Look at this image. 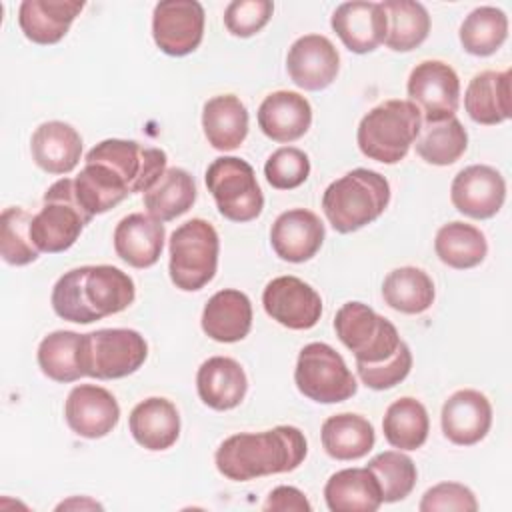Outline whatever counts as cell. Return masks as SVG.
I'll use <instances>...</instances> for the list:
<instances>
[{
	"instance_id": "42",
	"label": "cell",
	"mask_w": 512,
	"mask_h": 512,
	"mask_svg": "<svg viewBox=\"0 0 512 512\" xmlns=\"http://www.w3.org/2000/svg\"><path fill=\"white\" fill-rule=\"evenodd\" d=\"M376 476L382 492V502L404 500L416 486V464L400 450H386L374 456L368 466Z\"/></svg>"
},
{
	"instance_id": "21",
	"label": "cell",
	"mask_w": 512,
	"mask_h": 512,
	"mask_svg": "<svg viewBox=\"0 0 512 512\" xmlns=\"http://www.w3.org/2000/svg\"><path fill=\"white\" fill-rule=\"evenodd\" d=\"M164 224L150 214L124 216L114 230V250L132 268H150L164 248Z\"/></svg>"
},
{
	"instance_id": "7",
	"label": "cell",
	"mask_w": 512,
	"mask_h": 512,
	"mask_svg": "<svg viewBox=\"0 0 512 512\" xmlns=\"http://www.w3.org/2000/svg\"><path fill=\"white\" fill-rule=\"evenodd\" d=\"M90 220L76 198L74 180L62 178L44 192V204L32 220L30 234L40 252L58 254L74 246Z\"/></svg>"
},
{
	"instance_id": "20",
	"label": "cell",
	"mask_w": 512,
	"mask_h": 512,
	"mask_svg": "<svg viewBox=\"0 0 512 512\" xmlns=\"http://www.w3.org/2000/svg\"><path fill=\"white\" fill-rule=\"evenodd\" d=\"M440 424L444 436L458 446L478 444L492 426L490 400L472 388L454 392L442 406Z\"/></svg>"
},
{
	"instance_id": "26",
	"label": "cell",
	"mask_w": 512,
	"mask_h": 512,
	"mask_svg": "<svg viewBox=\"0 0 512 512\" xmlns=\"http://www.w3.org/2000/svg\"><path fill=\"white\" fill-rule=\"evenodd\" d=\"M132 438L146 450L160 452L176 444L180 436L178 408L160 396L138 402L128 418Z\"/></svg>"
},
{
	"instance_id": "46",
	"label": "cell",
	"mask_w": 512,
	"mask_h": 512,
	"mask_svg": "<svg viewBox=\"0 0 512 512\" xmlns=\"http://www.w3.org/2000/svg\"><path fill=\"white\" fill-rule=\"evenodd\" d=\"M420 512H446V510H458V512H476L478 502L474 492L458 482H440L432 488H428L420 500Z\"/></svg>"
},
{
	"instance_id": "30",
	"label": "cell",
	"mask_w": 512,
	"mask_h": 512,
	"mask_svg": "<svg viewBox=\"0 0 512 512\" xmlns=\"http://www.w3.org/2000/svg\"><path fill=\"white\" fill-rule=\"evenodd\" d=\"M202 128L212 148L236 150L248 134V110L234 94L214 96L204 104Z\"/></svg>"
},
{
	"instance_id": "24",
	"label": "cell",
	"mask_w": 512,
	"mask_h": 512,
	"mask_svg": "<svg viewBox=\"0 0 512 512\" xmlns=\"http://www.w3.org/2000/svg\"><path fill=\"white\" fill-rule=\"evenodd\" d=\"M82 8L84 2L78 0H24L18 8V24L30 42L48 46L68 34Z\"/></svg>"
},
{
	"instance_id": "13",
	"label": "cell",
	"mask_w": 512,
	"mask_h": 512,
	"mask_svg": "<svg viewBox=\"0 0 512 512\" xmlns=\"http://www.w3.org/2000/svg\"><path fill=\"white\" fill-rule=\"evenodd\" d=\"M204 36V8L196 0L158 2L152 12V38L168 56L194 52Z\"/></svg>"
},
{
	"instance_id": "34",
	"label": "cell",
	"mask_w": 512,
	"mask_h": 512,
	"mask_svg": "<svg viewBox=\"0 0 512 512\" xmlns=\"http://www.w3.org/2000/svg\"><path fill=\"white\" fill-rule=\"evenodd\" d=\"M432 278L416 266L394 268L382 282L384 302L402 314H422L434 302Z\"/></svg>"
},
{
	"instance_id": "16",
	"label": "cell",
	"mask_w": 512,
	"mask_h": 512,
	"mask_svg": "<svg viewBox=\"0 0 512 512\" xmlns=\"http://www.w3.org/2000/svg\"><path fill=\"white\" fill-rule=\"evenodd\" d=\"M64 418L74 434L96 440L116 428L120 420V406L106 388L96 384H78L66 398Z\"/></svg>"
},
{
	"instance_id": "17",
	"label": "cell",
	"mask_w": 512,
	"mask_h": 512,
	"mask_svg": "<svg viewBox=\"0 0 512 512\" xmlns=\"http://www.w3.org/2000/svg\"><path fill=\"white\" fill-rule=\"evenodd\" d=\"M286 68L298 88L316 92L334 82L340 68V56L326 36L306 34L290 46Z\"/></svg>"
},
{
	"instance_id": "15",
	"label": "cell",
	"mask_w": 512,
	"mask_h": 512,
	"mask_svg": "<svg viewBox=\"0 0 512 512\" xmlns=\"http://www.w3.org/2000/svg\"><path fill=\"white\" fill-rule=\"evenodd\" d=\"M450 200L460 214L488 220L500 212L506 200V182L496 168L472 164L454 176Z\"/></svg>"
},
{
	"instance_id": "47",
	"label": "cell",
	"mask_w": 512,
	"mask_h": 512,
	"mask_svg": "<svg viewBox=\"0 0 512 512\" xmlns=\"http://www.w3.org/2000/svg\"><path fill=\"white\" fill-rule=\"evenodd\" d=\"M264 510H278V512H286V510H294V512H310L312 504L308 502V498L304 496V492H300L294 486H278L268 494V500L264 504Z\"/></svg>"
},
{
	"instance_id": "31",
	"label": "cell",
	"mask_w": 512,
	"mask_h": 512,
	"mask_svg": "<svg viewBox=\"0 0 512 512\" xmlns=\"http://www.w3.org/2000/svg\"><path fill=\"white\" fill-rule=\"evenodd\" d=\"M320 438L326 454L334 460H358L366 456L376 442L374 426L364 416L352 412L326 418Z\"/></svg>"
},
{
	"instance_id": "4",
	"label": "cell",
	"mask_w": 512,
	"mask_h": 512,
	"mask_svg": "<svg viewBox=\"0 0 512 512\" xmlns=\"http://www.w3.org/2000/svg\"><path fill=\"white\" fill-rule=\"evenodd\" d=\"M422 116L410 100H386L374 106L358 124L360 152L382 164L400 162L420 134Z\"/></svg>"
},
{
	"instance_id": "10",
	"label": "cell",
	"mask_w": 512,
	"mask_h": 512,
	"mask_svg": "<svg viewBox=\"0 0 512 512\" xmlns=\"http://www.w3.org/2000/svg\"><path fill=\"white\" fill-rule=\"evenodd\" d=\"M206 188L218 212L232 222H250L260 216L264 196L254 168L236 156H220L206 170Z\"/></svg>"
},
{
	"instance_id": "8",
	"label": "cell",
	"mask_w": 512,
	"mask_h": 512,
	"mask_svg": "<svg viewBox=\"0 0 512 512\" xmlns=\"http://www.w3.org/2000/svg\"><path fill=\"white\" fill-rule=\"evenodd\" d=\"M334 330L362 364L384 362L402 344L396 326L362 302L342 304L334 318Z\"/></svg>"
},
{
	"instance_id": "39",
	"label": "cell",
	"mask_w": 512,
	"mask_h": 512,
	"mask_svg": "<svg viewBox=\"0 0 512 512\" xmlns=\"http://www.w3.org/2000/svg\"><path fill=\"white\" fill-rule=\"evenodd\" d=\"M82 334L72 330H56L42 338L38 346V366L44 376L54 382H76L84 376L80 366Z\"/></svg>"
},
{
	"instance_id": "38",
	"label": "cell",
	"mask_w": 512,
	"mask_h": 512,
	"mask_svg": "<svg viewBox=\"0 0 512 512\" xmlns=\"http://www.w3.org/2000/svg\"><path fill=\"white\" fill-rule=\"evenodd\" d=\"M418 156L434 166L454 164L468 148V134L462 122L452 116L442 122H424L414 140Z\"/></svg>"
},
{
	"instance_id": "43",
	"label": "cell",
	"mask_w": 512,
	"mask_h": 512,
	"mask_svg": "<svg viewBox=\"0 0 512 512\" xmlns=\"http://www.w3.org/2000/svg\"><path fill=\"white\" fill-rule=\"evenodd\" d=\"M264 176L276 190L298 188L310 176V160L304 150L282 146L268 156L264 164Z\"/></svg>"
},
{
	"instance_id": "37",
	"label": "cell",
	"mask_w": 512,
	"mask_h": 512,
	"mask_svg": "<svg viewBox=\"0 0 512 512\" xmlns=\"http://www.w3.org/2000/svg\"><path fill=\"white\" fill-rule=\"evenodd\" d=\"M382 8L388 18L384 44L394 52H410L418 48L430 32L428 10L412 0H386Z\"/></svg>"
},
{
	"instance_id": "28",
	"label": "cell",
	"mask_w": 512,
	"mask_h": 512,
	"mask_svg": "<svg viewBox=\"0 0 512 512\" xmlns=\"http://www.w3.org/2000/svg\"><path fill=\"white\" fill-rule=\"evenodd\" d=\"M510 70H482L466 88L464 108L476 124L494 126L510 118Z\"/></svg>"
},
{
	"instance_id": "14",
	"label": "cell",
	"mask_w": 512,
	"mask_h": 512,
	"mask_svg": "<svg viewBox=\"0 0 512 512\" xmlns=\"http://www.w3.org/2000/svg\"><path fill=\"white\" fill-rule=\"evenodd\" d=\"M266 314L290 330H308L322 316L320 294L296 276H278L262 292Z\"/></svg>"
},
{
	"instance_id": "32",
	"label": "cell",
	"mask_w": 512,
	"mask_h": 512,
	"mask_svg": "<svg viewBox=\"0 0 512 512\" xmlns=\"http://www.w3.org/2000/svg\"><path fill=\"white\" fill-rule=\"evenodd\" d=\"M196 200L194 178L184 168H166L162 176L144 192L146 212L160 220L170 222L186 214Z\"/></svg>"
},
{
	"instance_id": "25",
	"label": "cell",
	"mask_w": 512,
	"mask_h": 512,
	"mask_svg": "<svg viewBox=\"0 0 512 512\" xmlns=\"http://www.w3.org/2000/svg\"><path fill=\"white\" fill-rule=\"evenodd\" d=\"M30 152L40 170L48 174H68L80 162L82 138L76 128L66 122H42L30 138Z\"/></svg>"
},
{
	"instance_id": "22",
	"label": "cell",
	"mask_w": 512,
	"mask_h": 512,
	"mask_svg": "<svg viewBox=\"0 0 512 512\" xmlns=\"http://www.w3.org/2000/svg\"><path fill=\"white\" fill-rule=\"evenodd\" d=\"M312 124L310 102L292 90L268 94L258 108V126L274 142H294Z\"/></svg>"
},
{
	"instance_id": "44",
	"label": "cell",
	"mask_w": 512,
	"mask_h": 512,
	"mask_svg": "<svg viewBox=\"0 0 512 512\" xmlns=\"http://www.w3.org/2000/svg\"><path fill=\"white\" fill-rule=\"evenodd\" d=\"M412 368V352L406 342L398 346V350L378 364H362L356 362V370L360 380L372 390H388L400 384Z\"/></svg>"
},
{
	"instance_id": "1",
	"label": "cell",
	"mask_w": 512,
	"mask_h": 512,
	"mask_svg": "<svg viewBox=\"0 0 512 512\" xmlns=\"http://www.w3.org/2000/svg\"><path fill=\"white\" fill-rule=\"evenodd\" d=\"M308 452L306 436L296 426H276L264 432L228 436L216 450L214 462L222 476L248 482L260 476L296 470Z\"/></svg>"
},
{
	"instance_id": "36",
	"label": "cell",
	"mask_w": 512,
	"mask_h": 512,
	"mask_svg": "<svg viewBox=\"0 0 512 512\" xmlns=\"http://www.w3.org/2000/svg\"><path fill=\"white\" fill-rule=\"evenodd\" d=\"M384 438L400 450H418L430 432V420L424 404L412 396L394 400L382 420Z\"/></svg>"
},
{
	"instance_id": "5",
	"label": "cell",
	"mask_w": 512,
	"mask_h": 512,
	"mask_svg": "<svg viewBox=\"0 0 512 512\" xmlns=\"http://www.w3.org/2000/svg\"><path fill=\"white\" fill-rule=\"evenodd\" d=\"M170 280L184 292L204 288L216 274L220 240L216 228L204 218H192L170 236Z\"/></svg>"
},
{
	"instance_id": "18",
	"label": "cell",
	"mask_w": 512,
	"mask_h": 512,
	"mask_svg": "<svg viewBox=\"0 0 512 512\" xmlns=\"http://www.w3.org/2000/svg\"><path fill=\"white\" fill-rule=\"evenodd\" d=\"M332 30L342 44L354 54H368L376 50L388 32V18L382 2H344L332 14Z\"/></svg>"
},
{
	"instance_id": "29",
	"label": "cell",
	"mask_w": 512,
	"mask_h": 512,
	"mask_svg": "<svg viewBox=\"0 0 512 512\" xmlns=\"http://www.w3.org/2000/svg\"><path fill=\"white\" fill-rule=\"evenodd\" d=\"M324 500L332 512H376L382 492L370 468H344L328 478Z\"/></svg>"
},
{
	"instance_id": "11",
	"label": "cell",
	"mask_w": 512,
	"mask_h": 512,
	"mask_svg": "<svg viewBox=\"0 0 512 512\" xmlns=\"http://www.w3.org/2000/svg\"><path fill=\"white\" fill-rule=\"evenodd\" d=\"M86 162L108 166L130 190V194L146 192L166 170V152L154 146H144L136 140L108 138L96 144Z\"/></svg>"
},
{
	"instance_id": "35",
	"label": "cell",
	"mask_w": 512,
	"mask_h": 512,
	"mask_svg": "<svg viewBox=\"0 0 512 512\" xmlns=\"http://www.w3.org/2000/svg\"><path fill=\"white\" fill-rule=\"evenodd\" d=\"M434 250L440 262L450 268L466 270L478 266L488 254L486 236L472 224L448 222L438 228L434 238Z\"/></svg>"
},
{
	"instance_id": "33",
	"label": "cell",
	"mask_w": 512,
	"mask_h": 512,
	"mask_svg": "<svg viewBox=\"0 0 512 512\" xmlns=\"http://www.w3.org/2000/svg\"><path fill=\"white\" fill-rule=\"evenodd\" d=\"M74 192L84 212L94 218L118 206L130 196L128 186L104 164L86 162L74 178Z\"/></svg>"
},
{
	"instance_id": "19",
	"label": "cell",
	"mask_w": 512,
	"mask_h": 512,
	"mask_svg": "<svg viewBox=\"0 0 512 512\" xmlns=\"http://www.w3.org/2000/svg\"><path fill=\"white\" fill-rule=\"evenodd\" d=\"M324 236V224L312 210L292 208L274 220L270 244L278 258L298 264L316 256Z\"/></svg>"
},
{
	"instance_id": "40",
	"label": "cell",
	"mask_w": 512,
	"mask_h": 512,
	"mask_svg": "<svg viewBox=\"0 0 512 512\" xmlns=\"http://www.w3.org/2000/svg\"><path fill=\"white\" fill-rule=\"evenodd\" d=\"M458 36L468 54L490 56L508 38V16L496 6L474 8L460 24Z\"/></svg>"
},
{
	"instance_id": "9",
	"label": "cell",
	"mask_w": 512,
	"mask_h": 512,
	"mask_svg": "<svg viewBox=\"0 0 512 512\" xmlns=\"http://www.w3.org/2000/svg\"><path fill=\"white\" fill-rule=\"evenodd\" d=\"M296 388L320 404H336L356 394V378L344 358L324 342L306 344L294 368Z\"/></svg>"
},
{
	"instance_id": "41",
	"label": "cell",
	"mask_w": 512,
	"mask_h": 512,
	"mask_svg": "<svg viewBox=\"0 0 512 512\" xmlns=\"http://www.w3.org/2000/svg\"><path fill=\"white\" fill-rule=\"evenodd\" d=\"M34 216L20 208L10 206L0 216V254L10 266H26L38 260L40 250L36 248L30 226Z\"/></svg>"
},
{
	"instance_id": "27",
	"label": "cell",
	"mask_w": 512,
	"mask_h": 512,
	"mask_svg": "<svg viewBox=\"0 0 512 512\" xmlns=\"http://www.w3.org/2000/svg\"><path fill=\"white\" fill-rule=\"evenodd\" d=\"M252 328L250 298L234 288L218 290L202 310V330L216 342H238Z\"/></svg>"
},
{
	"instance_id": "12",
	"label": "cell",
	"mask_w": 512,
	"mask_h": 512,
	"mask_svg": "<svg viewBox=\"0 0 512 512\" xmlns=\"http://www.w3.org/2000/svg\"><path fill=\"white\" fill-rule=\"evenodd\" d=\"M410 102L416 104L424 122H442L456 114L460 104V78L442 60L416 64L406 84Z\"/></svg>"
},
{
	"instance_id": "6",
	"label": "cell",
	"mask_w": 512,
	"mask_h": 512,
	"mask_svg": "<svg viewBox=\"0 0 512 512\" xmlns=\"http://www.w3.org/2000/svg\"><path fill=\"white\" fill-rule=\"evenodd\" d=\"M148 356L144 336L130 328H100L82 334L80 366L84 376L116 380L134 374Z\"/></svg>"
},
{
	"instance_id": "2",
	"label": "cell",
	"mask_w": 512,
	"mask_h": 512,
	"mask_svg": "<svg viewBox=\"0 0 512 512\" xmlns=\"http://www.w3.org/2000/svg\"><path fill=\"white\" fill-rule=\"evenodd\" d=\"M136 298L134 280L116 266H80L64 272L52 288V308L68 322L90 324L126 310Z\"/></svg>"
},
{
	"instance_id": "45",
	"label": "cell",
	"mask_w": 512,
	"mask_h": 512,
	"mask_svg": "<svg viewBox=\"0 0 512 512\" xmlns=\"http://www.w3.org/2000/svg\"><path fill=\"white\" fill-rule=\"evenodd\" d=\"M272 12L270 0H234L224 10V24L232 36L248 38L268 24Z\"/></svg>"
},
{
	"instance_id": "48",
	"label": "cell",
	"mask_w": 512,
	"mask_h": 512,
	"mask_svg": "<svg viewBox=\"0 0 512 512\" xmlns=\"http://www.w3.org/2000/svg\"><path fill=\"white\" fill-rule=\"evenodd\" d=\"M62 508H102L98 502H94V500H90V498H72V500H66V502H62V504H58V510H62Z\"/></svg>"
},
{
	"instance_id": "3",
	"label": "cell",
	"mask_w": 512,
	"mask_h": 512,
	"mask_svg": "<svg viewBox=\"0 0 512 512\" xmlns=\"http://www.w3.org/2000/svg\"><path fill=\"white\" fill-rule=\"evenodd\" d=\"M390 202L388 180L374 170L354 168L334 180L322 194V210L330 226L350 234L382 216Z\"/></svg>"
},
{
	"instance_id": "23",
	"label": "cell",
	"mask_w": 512,
	"mask_h": 512,
	"mask_svg": "<svg viewBox=\"0 0 512 512\" xmlns=\"http://www.w3.org/2000/svg\"><path fill=\"white\" fill-rule=\"evenodd\" d=\"M196 388L200 400L212 410L236 408L248 390L244 368L228 356H212L204 360L196 374Z\"/></svg>"
}]
</instances>
